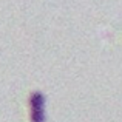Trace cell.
<instances>
[{"mask_svg":"<svg viewBox=\"0 0 122 122\" xmlns=\"http://www.w3.org/2000/svg\"><path fill=\"white\" fill-rule=\"evenodd\" d=\"M45 96L40 91H33L30 94L28 104H30V119L31 122H45L46 114H45Z\"/></svg>","mask_w":122,"mask_h":122,"instance_id":"6da1fadb","label":"cell"}]
</instances>
